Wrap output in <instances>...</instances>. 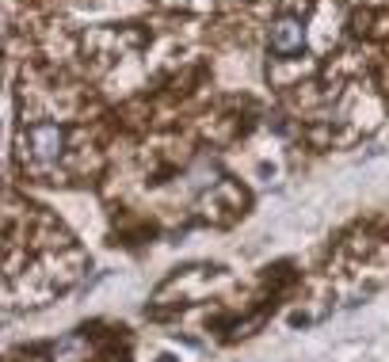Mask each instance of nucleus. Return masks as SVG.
<instances>
[{
	"mask_svg": "<svg viewBox=\"0 0 389 362\" xmlns=\"http://www.w3.org/2000/svg\"><path fill=\"white\" fill-rule=\"evenodd\" d=\"M268 46L275 58H294V54H301V46H306V23H301V15H279V20L271 23L268 31Z\"/></svg>",
	"mask_w": 389,
	"mask_h": 362,
	"instance_id": "obj_2",
	"label": "nucleus"
},
{
	"mask_svg": "<svg viewBox=\"0 0 389 362\" xmlns=\"http://www.w3.org/2000/svg\"><path fill=\"white\" fill-rule=\"evenodd\" d=\"M69 153V130L50 118H39L23 130V161L31 164L35 175H54L58 164Z\"/></svg>",
	"mask_w": 389,
	"mask_h": 362,
	"instance_id": "obj_1",
	"label": "nucleus"
}]
</instances>
